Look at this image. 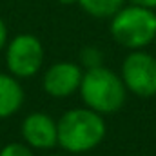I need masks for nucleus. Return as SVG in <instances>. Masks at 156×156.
Masks as SVG:
<instances>
[{
	"label": "nucleus",
	"mask_w": 156,
	"mask_h": 156,
	"mask_svg": "<svg viewBox=\"0 0 156 156\" xmlns=\"http://www.w3.org/2000/svg\"><path fill=\"white\" fill-rule=\"evenodd\" d=\"M64 5H71V4H78V0H60Z\"/></svg>",
	"instance_id": "obj_14"
},
{
	"label": "nucleus",
	"mask_w": 156,
	"mask_h": 156,
	"mask_svg": "<svg viewBox=\"0 0 156 156\" xmlns=\"http://www.w3.org/2000/svg\"><path fill=\"white\" fill-rule=\"evenodd\" d=\"M111 37L120 45L138 51L154 42L156 37V13L142 5L122 7L111 16Z\"/></svg>",
	"instance_id": "obj_3"
},
{
	"label": "nucleus",
	"mask_w": 156,
	"mask_h": 156,
	"mask_svg": "<svg viewBox=\"0 0 156 156\" xmlns=\"http://www.w3.org/2000/svg\"><path fill=\"white\" fill-rule=\"evenodd\" d=\"M120 78L125 89L140 98H151L156 94V56L142 49L129 53L120 69Z\"/></svg>",
	"instance_id": "obj_4"
},
{
	"label": "nucleus",
	"mask_w": 156,
	"mask_h": 156,
	"mask_svg": "<svg viewBox=\"0 0 156 156\" xmlns=\"http://www.w3.org/2000/svg\"><path fill=\"white\" fill-rule=\"evenodd\" d=\"M5 42H7V27H5V24H4V20L0 18V51L4 49V45H5Z\"/></svg>",
	"instance_id": "obj_12"
},
{
	"label": "nucleus",
	"mask_w": 156,
	"mask_h": 156,
	"mask_svg": "<svg viewBox=\"0 0 156 156\" xmlns=\"http://www.w3.org/2000/svg\"><path fill=\"white\" fill-rule=\"evenodd\" d=\"M49 156H62V154H49Z\"/></svg>",
	"instance_id": "obj_15"
},
{
	"label": "nucleus",
	"mask_w": 156,
	"mask_h": 156,
	"mask_svg": "<svg viewBox=\"0 0 156 156\" xmlns=\"http://www.w3.org/2000/svg\"><path fill=\"white\" fill-rule=\"evenodd\" d=\"M83 76L82 66L73 62H58L53 64L42 78L44 91L53 98H67L80 89Z\"/></svg>",
	"instance_id": "obj_6"
},
{
	"label": "nucleus",
	"mask_w": 156,
	"mask_h": 156,
	"mask_svg": "<svg viewBox=\"0 0 156 156\" xmlns=\"http://www.w3.org/2000/svg\"><path fill=\"white\" fill-rule=\"evenodd\" d=\"M58 131V145L71 153L82 154L96 149L107 133V123L104 115L89 109V107H75L66 111L56 122Z\"/></svg>",
	"instance_id": "obj_1"
},
{
	"label": "nucleus",
	"mask_w": 156,
	"mask_h": 156,
	"mask_svg": "<svg viewBox=\"0 0 156 156\" xmlns=\"http://www.w3.org/2000/svg\"><path fill=\"white\" fill-rule=\"evenodd\" d=\"M134 5H142L147 9H156V0H131Z\"/></svg>",
	"instance_id": "obj_13"
},
{
	"label": "nucleus",
	"mask_w": 156,
	"mask_h": 156,
	"mask_svg": "<svg viewBox=\"0 0 156 156\" xmlns=\"http://www.w3.org/2000/svg\"><path fill=\"white\" fill-rule=\"evenodd\" d=\"M0 156H35V154H33V149L27 144L13 142V144H7L0 149Z\"/></svg>",
	"instance_id": "obj_11"
},
{
	"label": "nucleus",
	"mask_w": 156,
	"mask_h": 156,
	"mask_svg": "<svg viewBox=\"0 0 156 156\" xmlns=\"http://www.w3.org/2000/svg\"><path fill=\"white\" fill-rule=\"evenodd\" d=\"M20 133H22L24 144H27L31 149L49 151L58 145L56 122L47 113H40V111L29 113L22 122Z\"/></svg>",
	"instance_id": "obj_7"
},
{
	"label": "nucleus",
	"mask_w": 156,
	"mask_h": 156,
	"mask_svg": "<svg viewBox=\"0 0 156 156\" xmlns=\"http://www.w3.org/2000/svg\"><path fill=\"white\" fill-rule=\"evenodd\" d=\"M44 47L33 35H18L7 44L5 66L15 78H31L42 69Z\"/></svg>",
	"instance_id": "obj_5"
},
{
	"label": "nucleus",
	"mask_w": 156,
	"mask_h": 156,
	"mask_svg": "<svg viewBox=\"0 0 156 156\" xmlns=\"http://www.w3.org/2000/svg\"><path fill=\"white\" fill-rule=\"evenodd\" d=\"M24 104V89L18 78L0 73V120L16 115Z\"/></svg>",
	"instance_id": "obj_8"
},
{
	"label": "nucleus",
	"mask_w": 156,
	"mask_h": 156,
	"mask_svg": "<svg viewBox=\"0 0 156 156\" xmlns=\"http://www.w3.org/2000/svg\"><path fill=\"white\" fill-rule=\"evenodd\" d=\"M104 62V55L100 49L96 47H83L80 51V66L82 69H94V67H100Z\"/></svg>",
	"instance_id": "obj_10"
},
{
	"label": "nucleus",
	"mask_w": 156,
	"mask_h": 156,
	"mask_svg": "<svg viewBox=\"0 0 156 156\" xmlns=\"http://www.w3.org/2000/svg\"><path fill=\"white\" fill-rule=\"evenodd\" d=\"M125 0H78L80 7L94 18H111L123 7Z\"/></svg>",
	"instance_id": "obj_9"
},
{
	"label": "nucleus",
	"mask_w": 156,
	"mask_h": 156,
	"mask_svg": "<svg viewBox=\"0 0 156 156\" xmlns=\"http://www.w3.org/2000/svg\"><path fill=\"white\" fill-rule=\"evenodd\" d=\"M154 45H156V37H154Z\"/></svg>",
	"instance_id": "obj_16"
},
{
	"label": "nucleus",
	"mask_w": 156,
	"mask_h": 156,
	"mask_svg": "<svg viewBox=\"0 0 156 156\" xmlns=\"http://www.w3.org/2000/svg\"><path fill=\"white\" fill-rule=\"evenodd\" d=\"M78 93L85 107L100 115L116 113L123 107L127 100V89L120 75L104 66L83 71Z\"/></svg>",
	"instance_id": "obj_2"
}]
</instances>
